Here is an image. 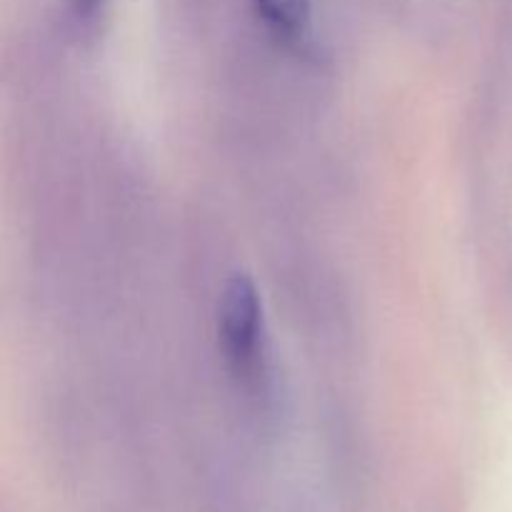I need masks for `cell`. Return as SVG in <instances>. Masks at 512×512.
<instances>
[{"instance_id": "cell-1", "label": "cell", "mask_w": 512, "mask_h": 512, "mask_svg": "<svg viewBox=\"0 0 512 512\" xmlns=\"http://www.w3.org/2000/svg\"><path fill=\"white\" fill-rule=\"evenodd\" d=\"M218 330L223 353L235 375L258 383L265 373L263 303L248 275H233L220 293Z\"/></svg>"}, {"instance_id": "cell-2", "label": "cell", "mask_w": 512, "mask_h": 512, "mask_svg": "<svg viewBox=\"0 0 512 512\" xmlns=\"http://www.w3.org/2000/svg\"><path fill=\"white\" fill-rule=\"evenodd\" d=\"M253 3L275 38L293 48H303L308 43L310 25H313L310 0H253Z\"/></svg>"}, {"instance_id": "cell-3", "label": "cell", "mask_w": 512, "mask_h": 512, "mask_svg": "<svg viewBox=\"0 0 512 512\" xmlns=\"http://www.w3.org/2000/svg\"><path fill=\"white\" fill-rule=\"evenodd\" d=\"M105 0H70V8L78 23H90V20L98 18V13L103 10Z\"/></svg>"}]
</instances>
